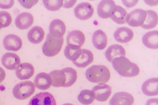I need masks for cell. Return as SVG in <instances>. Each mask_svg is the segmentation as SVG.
Instances as JSON below:
<instances>
[{"label": "cell", "mask_w": 158, "mask_h": 105, "mask_svg": "<svg viewBox=\"0 0 158 105\" xmlns=\"http://www.w3.org/2000/svg\"><path fill=\"white\" fill-rule=\"evenodd\" d=\"M52 85L54 87H69L76 81L77 75L72 68H65L62 70H54L49 74Z\"/></svg>", "instance_id": "obj_1"}, {"label": "cell", "mask_w": 158, "mask_h": 105, "mask_svg": "<svg viewBox=\"0 0 158 105\" xmlns=\"http://www.w3.org/2000/svg\"><path fill=\"white\" fill-rule=\"evenodd\" d=\"M114 70L124 77H134L139 73L138 66L125 57H119L112 61Z\"/></svg>", "instance_id": "obj_2"}, {"label": "cell", "mask_w": 158, "mask_h": 105, "mask_svg": "<svg viewBox=\"0 0 158 105\" xmlns=\"http://www.w3.org/2000/svg\"><path fill=\"white\" fill-rule=\"evenodd\" d=\"M111 74L107 67L94 65L88 68L85 72L87 79L93 83L104 84L110 80Z\"/></svg>", "instance_id": "obj_3"}, {"label": "cell", "mask_w": 158, "mask_h": 105, "mask_svg": "<svg viewBox=\"0 0 158 105\" xmlns=\"http://www.w3.org/2000/svg\"><path fill=\"white\" fill-rule=\"evenodd\" d=\"M64 42L63 38H57L49 33L47 39L42 46V51L47 57H54L59 54Z\"/></svg>", "instance_id": "obj_4"}, {"label": "cell", "mask_w": 158, "mask_h": 105, "mask_svg": "<svg viewBox=\"0 0 158 105\" xmlns=\"http://www.w3.org/2000/svg\"><path fill=\"white\" fill-rule=\"evenodd\" d=\"M35 91V84L31 81H25L17 84L13 88L12 92L15 98L24 100L32 96Z\"/></svg>", "instance_id": "obj_5"}, {"label": "cell", "mask_w": 158, "mask_h": 105, "mask_svg": "<svg viewBox=\"0 0 158 105\" xmlns=\"http://www.w3.org/2000/svg\"><path fill=\"white\" fill-rule=\"evenodd\" d=\"M147 17V12L141 9H136L128 14L126 22L132 27L142 26Z\"/></svg>", "instance_id": "obj_6"}, {"label": "cell", "mask_w": 158, "mask_h": 105, "mask_svg": "<svg viewBox=\"0 0 158 105\" xmlns=\"http://www.w3.org/2000/svg\"><path fill=\"white\" fill-rule=\"evenodd\" d=\"M75 17L80 20L85 21L90 19L94 14V8L89 2H82L74 8Z\"/></svg>", "instance_id": "obj_7"}, {"label": "cell", "mask_w": 158, "mask_h": 105, "mask_svg": "<svg viewBox=\"0 0 158 105\" xmlns=\"http://www.w3.org/2000/svg\"><path fill=\"white\" fill-rule=\"evenodd\" d=\"M116 6H117L114 1H102L98 4L97 8L98 16L103 19H107L111 18L116 8Z\"/></svg>", "instance_id": "obj_8"}, {"label": "cell", "mask_w": 158, "mask_h": 105, "mask_svg": "<svg viewBox=\"0 0 158 105\" xmlns=\"http://www.w3.org/2000/svg\"><path fill=\"white\" fill-rule=\"evenodd\" d=\"M28 105H56V102L50 93L40 92L34 96Z\"/></svg>", "instance_id": "obj_9"}, {"label": "cell", "mask_w": 158, "mask_h": 105, "mask_svg": "<svg viewBox=\"0 0 158 105\" xmlns=\"http://www.w3.org/2000/svg\"><path fill=\"white\" fill-rule=\"evenodd\" d=\"M4 47L8 51H17L23 46V40L15 34H8L6 36L3 40Z\"/></svg>", "instance_id": "obj_10"}, {"label": "cell", "mask_w": 158, "mask_h": 105, "mask_svg": "<svg viewBox=\"0 0 158 105\" xmlns=\"http://www.w3.org/2000/svg\"><path fill=\"white\" fill-rule=\"evenodd\" d=\"M92 91L94 94V98L99 102H105L107 100L111 94V87L106 84H99L95 86Z\"/></svg>", "instance_id": "obj_11"}, {"label": "cell", "mask_w": 158, "mask_h": 105, "mask_svg": "<svg viewBox=\"0 0 158 105\" xmlns=\"http://www.w3.org/2000/svg\"><path fill=\"white\" fill-rule=\"evenodd\" d=\"M134 98L132 95L125 92H120L114 95L110 101V105H132Z\"/></svg>", "instance_id": "obj_12"}, {"label": "cell", "mask_w": 158, "mask_h": 105, "mask_svg": "<svg viewBox=\"0 0 158 105\" xmlns=\"http://www.w3.org/2000/svg\"><path fill=\"white\" fill-rule=\"evenodd\" d=\"M16 75L20 80L28 79L34 75L35 68L34 66L28 63L20 64L15 69Z\"/></svg>", "instance_id": "obj_13"}, {"label": "cell", "mask_w": 158, "mask_h": 105, "mask_svg": "<svg viewBox=\"0 0 158 105\" xmlns=\"http://www.w3.org/2000/svg\"><path fill=\"white\" fill-rule=\"evenodd\" d=\"M1 62L6 69L14 70L21 64V60L19 56L15 53H6L2 56Z\"/></svg>", "instance_id": "obj_14"}, {"label": "cell", "mask_w": 158, "mask_h": 105, "mask_svg": "<svg viewBox=\"0 0 158 105\" xmlns=\"http://www.w3.org/2000/svg\"><path fill=\"white\" fill-rule=\"evenodd\" d=\"M33 15L28 12H23L17 16L15 19V25L21 30H25L31 27L34 23Z\"/></svg>", "instance_id": "obj_15"}, {"label": "cell", "mask_w": 158, "mask_h": 105, "mask_svg": "<svg viewBox=\"0 0 158 105\" xmlns=\"http://www.w3.org/2000/svg\"><path fill=\"white\" fill-rule=\"evenodd\" d=\"M142 91L148 96L158 95V78H153L146 81L142 86Z\"/></svg>", "instance_id": "obj_16"}, {"label": "cell", "mask_w": 158, "mask_h": 105, "mask_svg": "<svg viewBox=\"0 0 158 105\" xmlns=\"http://www.w3.org/2000/svg\"><path fill=\"white\" fill-rule=\"evenodd\" d=\"M66 25L62 21L54 19L50 23L49 33L55 38H61L66 32Z\"/></svg>", "instance_id": "obj_17"}, {"label": "cell", "mask_w": 158, "mask_h": 105, "mask_svg": "<svg viewBox=\"0 0 158 105\" xmlns=\"http://www.w3.org/2000/svg\"><path fill=\"white\" fill-rule=\"evenodd\" d=\"M66 40L68 45L81 47L85 43V34L82 32L75 30L69 33Z\"/></svg>", "instance_id": "obj_18"}, {"label": "cell", "mask_w": 158, "mask_h": 105, "mask_svg": "<svg viewBox=\"0 0 158 105\" xmlns=\"http://www.w3.org/2000/svg\"><path fill=\"white\" fill-rule=\"evenodd\" d=\"M114 38L119 43H125L130 42L134 38V32L130 28H119L114 33Z\"/></svg>", "instance_id": "obj_19"}, {"label": "cell", "mask_w": 158, "mask_h": 105, "mask_svg": "<svg viewBox=\"0 0 158 105\" xmlns=\"http://www.w3.org/2000/svg\"><path fill=\"white\" fill-rule=\"evenodd\" d=\"M93 60L94 56L91 51L87 49H82L81 53L79 58L73 63L76 66L80 68H85L90 64Z\"/></svg>", "instance_id": "obj_20"}, {"label": "cell", "mask_w": 158, "mask_h": 105, "mask_svg": "<svg viewBox=\"0 0 158 105\" xmlns=\"http://www.w3.org/2000/svg\"><path fill=\"white\" fill-rule=\"evenodd\" d=\"M92 42L97 49L103 50L106 47L107 44V35L102 30H96L93 35Z\"/></svg>", "instance_id": "obj_21"}, {"label": "cell", "mask_w": 158, "mask_h": 105, "mask_svg": "<svg viewBox=\"0 0 158 105\" xmlns=\"http://www.w3.org/2000/svg\"><path fill=\"white\" fill-rule=\"evenodd\" d=\"M35 86L40 90H46L52 85V79L49 74L45 72L38 74L35 78Z\"/></svg>", "instance_id": "obj_22"}, {"label": "cell", "mask_w": 158, "mask_h": 105, "mask_svg": "<svg viewBox=\"0 0 158 105\" xmlns=\"http://www.w3.org/2000/svg\"><path fill=\"white\" fill-rule=\"evenodd\" d=\"M125 55L126 53L124 48L118 44H114L111 46L106 52L107 60L111 63L115 58L119 57H125Z\"/></svg>", "instance_id": "obj_23"}, {"label": "cell", "mask_w": 158, "mask_h": 105, "mask_svg": "<svg viewBox=\"0 0 158 105\" xmlns=\"http://www.w3.org/2000/svg\"><path fill=\"white\" fill-rule=\"evenodd\" d=\"M158 32L154 30L146 33L142 38L143 44L149 49H158Z\"/></svg>", "instance_id": "obj_24"}, {"label": "cell", "mask_w": 158, "mask_h": 105, "mask_svg": "<svg viewBox=\"0 0 158 105\" xmlns=\"http://www.w3.org/2000/svg\"><path fill=\"white\" fill-rule=\"evenodd\" d=\"M45 32L42 28L40 26H35L32 28L28 33L29 41L33 44L40 43L44 38Z\"/></svg>", "instance_id": "obj_25"}, {"label": "cell", "mask_w": 158, "mask_h": 105, "mask_svg": "<svg viewBox=\"0 0 158 105\" xmlns=\"http://www.w3.org/2000/svg\"><path fill=\"white\" fill-rule=\"evenodd\" d=\"M147 17L142 25V28L145 29L154 28L158 24V15L155 11L148 10L146 11Z\"/></svg>", "instance_id": "obj_26"}, {"label": "cell", "mask_w": 158, "mask_h": 105, "mask_svg": "<svg viewBox=\"0 0 158 105\" xmlns=\"http://www.w3.org/2000/svg\"><path fill=\"white\" fill-rule=\"evenodd\" d=\"M127 15V12L123 7L117 6L111 18L113 21L118 24H125L126 23V18Z\"/></svg>", "instance_id": "obj_27"}, {"label": "cell", "mask_w": 158, "mask_h": 105, "mask_svg": "<svg viewBox=\"0 0 158 105\" xmlns=\"http://www.w3.org/2000/svg\"><path fill=\"white\" fill-rule=\"evenodd\" d=\"M81 53L80 47H76L72 45H68L64 49V55L69 60L76 61Z\"/></svg>", "instance_id": "obj_28"}, {"label": "cell", "mask_w": 158, "mask_h": 105, "mask_svg": "<svg viewBox=\"0 0 158 105\" xmlns=\"http://www.w3.org/2000/svg\"><path fill=\"white\" fill-rule=\"evenodd\" d=\"M94 99L95 98L93 92L88 89L81 91L78 96L79 102L83 105H90L94 102Z\"/></svg>", "instance_id": "obj_29"}, {"label": "cell", "mask_w": 158, "mask_h": 105, "mask_svg": "<svg viewBox=\"0 0 158 105\" xmlns=\"http://www.w3.org/2000/svg\"><path fill=\"white\" fill-rule=\"evenodd\" d=\"M43 2L46 8L51 11H57L63 5L62 0H44Z\"/></svg>", "instance_id": "obj_30"}, {"label": "cell", "mask_w": 158, "mask_h": 105, "mask_svg": "<svg viewBox=\"0 0 158 105\" xmlns=\"http://www.w3.org/2000/svg\"><path fill=\"white\" fill-rule=\"evenodd\" d=\"M12 22L11 15L6 11H0V25L1 28L8 27Z\"/></svg>", "instance_id": "obj_31"}, {"label": "cell", "mask_w": 158, "mask_h": 105, "mask_svg": "<svg viewBox=\"0 0 158 105\" xmlns=\"http://www.w3.org/2000/svg\"><path fill=\"white\" fill-rule=\"evenodd\" d=\"M14 4L13 0H1L0 1V8L2 9H10L11 8Z\"/></svg>", "instance_id": "obj_32"}, {"label": "cell", "mask_w": 158, "mask_h": 105, "mask_svg": "<svg viewBox=\"0 0 158 105\" xmlns=\"http://www.w3.org/2000/svg\"><path fill=\"white\" fill-rule=\"evenodd\" d=\"M18 2L24 8H25L27 9H30L33 6L36 5L38 2V0H35V1H18Z\"/></svg>", "instance_id": "obj_33"}, {"label": "cell", "mask_w": 158, "mask_h": 105, "mask_svg": "<svg viewBox=\"0 0 158 105\" xmlns=\"http://www.w3.org/2000/svg\"><path fill=\"white\" fill-rule=\"evenodd\" d=\"M125 6H128V8H131L137 4L138 1H123Z\"/></svg>", "instance_id": "obj_34"}, {"label": "cell", "mask_w": 158, "mask_h": 105, "mask_svg": "<svg viewBox=\"0 0 158 105\" xmlns=\"http://www.w3.org/2000/svg\"><path fill=\"white\" fill-rule=\"evenodd\" d=\"M64 2V4L63 5V7L66 8H69L72 7L76 4V1H66Z\"/></svg>", "instance_id": "obj_35"}, {"label": "cell", "mask_w": 158, "mask_h": 105, "mask_svg": "<svg viewBox=\"0 0 158 105\" xmlns=\"http://www.w3.org/2000/svg\"><path fill=\"white\" fill-rule=\"evenodd\" d=\"M6 75V72L2 68L0 67V83L3 82V81L5 79Z\"/></svg>", "instance_id": "obj_36"}, {"label": "cell", "mask_w": 158, "mask_h": 105, "mask_svg": "<svg viewBox=\"0 0 158 105\" xmlns=\"http://www.w3.org/2000/svg\"><path fill=\"white\" fill-rule=\"evenodd\" d=\"M146 105H158V98L148 100L147 101Z\"/></svg>", "instance_id": "obj_37"}, {"label": "cell", "mask_w": 158, "mask_h": 105, "mask_svg": "<svg viewBox=\"0 0 158 105\" xmlns=\"http://www.w3.org/2000/svg\"><path fill=\"white\" fill-rule=\"evenodd\" d=\"M63 105H74L72 103H65V104H63Z\"/></svg>", "instance_id": "obj_38"}, {"label": "cell", "mask_w": 158, "mask_h": 105, "mask_svg": "<svg viewBox=\"0 0 158 105\" xmlns=\"http://www.w3.org/2000/svg\"><path fill=\"white\" fill-rule=\"evenodd\" d=\"M1 25H0V30H1Z\"/></svg>", "instance_id": "obj_39"}]
</instances>
